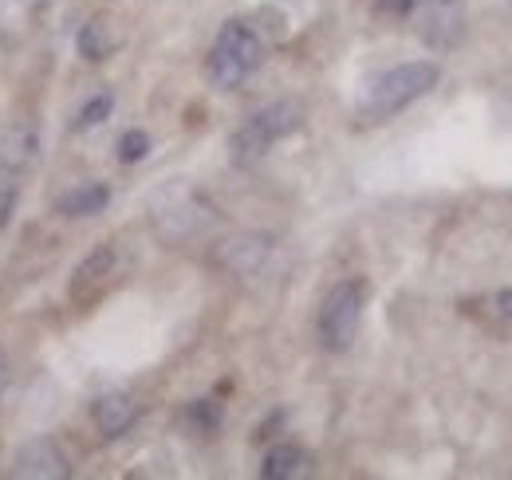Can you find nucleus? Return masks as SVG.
<instances>
[{
	"instance_id": "f257e3e1",
	"label": "nucleus",
	"mask_w": 512,
	"mask_h": 480,
	"mask_svg": "<svg viewBox=\"0 0 512 480\" xmlns=\"http://www.w3.org/2000/svg\"><path fill=\"white\" fill-rule=\"evenodd\" d=\"M438 79H442V67L430 60H414V63L390 67V71H383V75L367 87V95H363V103H359V119L363 122L394 119L398 111H406V107H414L418 99H426V95L438 87Z\"/></svg>"
},
{
	"instance_id": "f03ea898",
	"label": "nucleus",
	"mask_w": 512,
	"mask_h": 480,
	"mask_svg": "<svg viewBox=\"0 0 512 480\" xmlns=\"http://www.w3.org/2000/svg\"><path fill=\"white\" fill-rule=\"evenodd\" d=\"M264 63V40L256 36V28L249 20H225L209 60H205V75L217 91H237L241 83H249V75H256V67Z\"/></svg>"
},
{
	"instance_id": "7ed1b4c3",
	"label": "nucleus",
	"mask_w": 512,
	"mask_h": 480,
	"mask_svg": "<svg viewBox=\"0 0 512 480\" xmlns=\"http://www.w3.org/2000/svg\"><path fill=\"white\" fill-rule=\"evenodd\" d=\"M300 122H304V107L300 103H292V99H280V103H268V107H260L256 115L241 122L237 130H233V138H229V158H233V166H256L280 138H288L292 130H300Z\"/></svg>"
},
{
	"instance_id": "20e7f679",
	"label": "nucleus",
	"mask_w": 512,
	"mask_h": 480,
	"mask_svg": "<svg viewBox=\"0 0 512 480\" xmlns=\"http://www.w3.org/2000/svg\"><path fill=\"white\" fill-rule=\"evenodd\" d=\"M359 323H363V280H343L320 303L316 331H320L323 351H331V355L351 351V343L359 335Z\"/></svg>"
},
{
	"instance_id": "39448f33",
	"label": "nucleus",
	"mask_w": 512,
	"mask_h": 480,
	"mask_svg": "<svg viewBox=\"0 0 512 480\" xmlns=\"http://www.w3.org/2000/svg\"><path fill=\"white\" fill-rule=\"evenodd\" d=\"M209 217V205L201 201V193H193L190 185H170L150 201V225L154 233L170 244L193 237Z\"/></svg>"
},
{
	"instance_id": "423d86ee",
	"label": "nucleus",
	"mask_w": 512,
	"mask_h": 480,
	"mask_svg": "<svg viewBox=\"0 0 512 480\" xmlns=\"http://www.w3.org/2000/svg\"><path fill=\"white\" fill-rule=\"evenodd\" d=\"M12 477L24 480H67L71 477V461L52 437H32L16 449L12 457Z\"/></svg>"
},
{
	"instance_id": "0eeeda50",
	"label": "nucleus",
	"mask_w": 512,
	"mask_h": 480,
	"mask_svg": "<svg viewBox=\"0 0 512 480\" xmlns=\"http://www.w3.org/2000/svg\"><path fill=\"white\" fill-rule=\"evenodd\" d=\"M426 12H422V40L438 52L453 48L461 40V28H465V8L461 0H422Z\"/></svg>"
},
{
	"instance_id": "6e6552de",
	"label": "nucleus",
	"mask_w": 512,
	"mask_h": 480,
	"mask_svg": "<svg viewBox=\"0 0 512 480\" xmlns=\"http://www.w3.org/2000/svg\"><path fill=\"white\" fill-rule=\"evenodd\" d=\"M40 154V134L28 119H0V166L20 174L36 162Z\"/></svg>"
},
{
	"instance_id": "1a4fd4ad",
	"label": "nucleus",
	"mask_w": 512,
	"mask_h": 480,
	"mask_svg": "<svg viewBox=\"0 0 512 480\" xmlns=\"http://www.w3.org/2000/svg\"><path fill=\"white\" fill-rule=\"evenodd\" d=\"M91 421H95V429L107 437V441H115V437H123L130 425L138 421V402L123 394V390H111V394H99L95 402H91Z\"/></svg>"
},
{
	"instance_id": "9d476101",
	"label": "nucleus",
	"mask_w": 512,
	"mask_h": 480,
	"mask_svg": "<svg viewBox=\"0 0 512 480\" xmlns=\"http://www.w3.org/2000/svg\"><path fill=\"white\" fill-rule=\"evenodd\" d=\"M268 237H253V233H245V237H229L217 244V252H213V260L225 268V272H233V276H253L256 268L264 264V256H268Z\"/></svg>"
},
{
	"instance_id": "9b49d317",
	"label": "nucleus",
	"mask_w": 512,
	"mask_h": 480,
	"mask_svg": "<svg viewBox=\"0 0 512 480\" xmlns=\"http://www.w3.org/2000/svg\"><path fill=\"white\" fill-rule=\"evenodd\" d=\"M40 24V0H0V48H20Z\"/></svg>"
},
{
	"instance_id": "f8f14e48",
	"label": "nucleus",
	"mask_w": 512,
	"mask_h": 480,
	"mask_svg": "<svg viewBox=\"0 0 512 480\" xmlns=\"http://www.w3.org/2000/svg\"><path fill=\"white\" fill-rule=\"evenodd\" d=\"M115 264H119L115 244H99V248H95V252H87V256H83V264L75 268L71 292H75V296H87V292L103 288V284L115 276Z\"/></svg>"
},
{
	"instance_id": "ddd939ff",
	"label": "nucleus",
	"mask_w": 512,
	"mask_h": 480,
	"mask_svg": "<svg viewBox=\"0 0 512 480\" xmlns=\"http://www.w3.org/2000/svg\"><path fill=\"white\" fill-rule=\"evenodd\" d=\"M115 48H119V32H115V20L111 16H91L79 28V36H75V52L87 63H103Z\"/></svg>"
},
{
	"instance_id": "4468645a",
	"label": "nucleus",
	"mask_w": 512,
	"mask_h": 480,
	"mask_svg": "<svg viewBox=\"0 0 512 480\" xmlns=\"http://www.w3.org/2000/svg\"><path fill=\"white\" fill-rule=\"evenodd\" d=\"M312 473V457L308 449L300 445H272L264 453V465H260V477L264 480H296Z\"/></svg>"
},
{
	"instance_id": "2eb2a0df",
	"label": "nucleus",
	"mask_w": 512,
	"mask_h": 480,
	"mask_svg": "<svg viewBox=\"0 0 512 480\" xmlns=\"http://www.w3.org/2000/svg\"><path fill=\"white\" fill-rule=\"evenodd\" d=\"M107 201H111V189L103 181H83V185L67 189L64 197L56 201V209L64 217H95V213L107 209Z\"/></svg>"
},
{
	"instance_id": "dca6fc26",
	"label": "nucleus",
	"mask_w": 512,
	"mask_h": 480,
	"mask_svg": "<svg viewBox=\"0 0 512 480\" xmlns=\"http://www.w3.org/2000/svg\"><path fill=\"white\" fill-rule=\"evenodd\" d=\"M111 111H115V95H111V91H99L95 99H87V103L79 107L75 130H95V126H103V122L111 119Z\"/></svg>"
},
{
	"instance_id": "f3484780",
	"label": "nucleus",
	"mask_w": 512,
	"mask_h": 480,
	"mask_svg": "<svg viewBox=\"0 0 512 480\" xmlns=\"http://www.w3.org/2000/svg\"><path fill=\"white\" fill-rule=\"evenodd\" d=\"M146 154H150V134H146V130L134 126V130H127V134L119 138V162H123V166L142 162Z\"/></svg>"
},
{
	"instance_id": "a211bd4d",
	"label": "nucleus",
	"mask_w": 512,
	"mask_h": 480,
	"mask_svg": "<svg viewBox=\"0 0 512 480\" xmlns=\"http://www.w3.org/2000/svg\"><path fill=\"white\" fill-rule=\"evenodd\" d=\"M186 418H190L193 425L201 429V433H213V429L221 425V406H217L213 398H201V402H193L190 414H186Z\"/></svg>"
},
{
	"instance_id": "6ab92c4d",
	"label": "nucleus",
	"mask_w": 512,
	"mask_h": 480,
	"mask_svg": "<svg viewBox=\"0 0 512 480\" xmlns=\"http://www.w3.org/2000/svg\"><path fill=\"white\" fill-rule=\"evenodd\" d=\"M16 197H20V181H16V174H12V170H4V166H0V229L8 225Z\"/></svg>"
},
{
	"instance_id": "aec40b11",
	"label": "nucleus",
	"mask_w": 512,
	"mask_h": 480,
	"mask_svg": "<svg viewBox=\"0 0 512 480\" xmlns=\"http://www.w3.org/2000/svg\"><path fill=\"white\" fill-rule=\"evenodd\" d=\"M418 0H375V16H410Z\"/></svg>"
},
{
	"instance_id": "412c9836",
	"label": "nucleus",
	"mask_w": 512,
	"mask_h": 480,
	"mask_svg": "<svg viewBox=\"0 0 512 480\" xmlns=\"http://www.w3.org/2000/svg\"><path fill=\"white\" fill-rule=\"evenodd\" d=\"M4 386H8V355L0 351V394H4Z\"/></svg>"
}]
</instances>
